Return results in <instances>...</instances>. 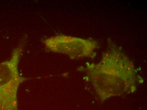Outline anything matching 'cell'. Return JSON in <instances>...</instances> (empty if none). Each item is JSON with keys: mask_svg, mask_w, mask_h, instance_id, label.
<instances>
[{"mask_svg": "<svg viewBox=\"0 0 147 110\" xmlns=\"http://www.w3.org/2000/svg\"><path fill=\"white\" fill-rule=\"evenodd\" d=\"M88 80L100 100L133 92L138 80L135 70L129 62L104 61L87 68Z\"/></svg>", "mask_w": 147, "mask_h": 110, "instance_id": "obj_1", "label": "cell"}, {"mask_svg": "<svg viewBox=\"0 0 147 110\" xmlns=\"http://www.w3.org/2000/svg\"><path fill=\"white\" fill-rule=\"evenodd\" d=\"M23 47L22 43L14 49L9 59L0 62V110H18L19 88L28 80L18 70Z\"/></svg>", "mask_w": 147, "mask_h": 110, "instance_id": "obj_2", "label": "cell"}, {"mask_svg": "<svg viewBox=\"0 0 147 110\" xmlns=\"http://www.w3.org/2000/svg\"><path fill=\"white\" fill-rule=\"evenodd\" d=\"M42 43L51 51L66 54L71 59L87 56L86 40L68 36L59 35L44 39Z\"/></svg>", "mask_w": 147, "mask_h": 110, "instance_id": "obj_3", "label": "cell"}]
</instances>
